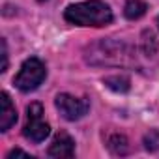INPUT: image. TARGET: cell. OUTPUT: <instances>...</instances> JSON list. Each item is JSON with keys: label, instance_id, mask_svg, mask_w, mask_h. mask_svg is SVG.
<instances>
[{"label": "cell", "instance_id": "cell-1", "mask_svg": "<svg viewBox=\"0 0 159 159\" xmlns=\"http://www.w3.org/2000/svg\"><path fill=\"white\" fill-rule=\"evenodd\" d=\"M67 23L77 26H107L112 21L111 8L101 0H88V2L73 4L64 11Z\"/></svg>", "mask_w": 159, "mask_h": 159}, {"label": "cell", "instance_id": "cell-2", "mask_svg": "<svg viewBox=\"0 0 159 159\" xmlns=\"http://www.w3.org/2000/svg\"><path fill=\"white\" fill-rule=\"evenodd\" d=\"M133 58V52L125 43L120 41H101L88 51L86 60L90 64H107V66H127Z\"/></svg>", "mask_w": 159, "mask_h": 159}, {"label": "cell", "instance_id": "cell-15", "mask_svg": "<svg viewBox=\"0 0 159 159\" xmlns=\"http://www.w3.org/2000/svg\"><path fill=\"white\" fill-rule=\"evenodd\" d=\"M157 25H159V17H157Z\"/></svg>", "mask_w": 159, "mask_h": 159}, {"label": "cell", "instance_id": "cell-10", "mask_svg": "<svg viewBox=\"0 0 159 159\" xmlns=\"http://www.w3.org/2000/svg\"><path fill=\"white\" fill-rule=\"evenodd\" d=\"M105 86L114 90V92H127L129 90V79L127 77H120V75H112L105 79Z\"/></svg>", "mask_w": 159, "mask_h": 159}, {"label": "cell", "instance_id": "cell-4", "mask_svg": "<svg viewBox=\"0 0 159 159\" xmlns=\"http://www.w3.org/2000/svg\"><path fill=\"white\" fill-rule=\"evenodd\" d=\"M51 133L49 124L43 120V107L39 103H30L26 109V124L23 129V135L30 140V142H43Z\"/></svg>", "mask_w": 159, "mask_h": 159}, {"label": "cell", "instance_id": "cell-3", "mask_svg": "<svg viewBox=\"0 0 159 159\" xmlns=\"http://www.w3.org/2000/svg\"><path fill=\"white\" fill-rule=\"evenodd\" d=\"M45 77H47L45 64L39 58H28L21 66L17 77L13 79V84L21 92H32L45 81Z\"/></svg>", "mask_w": 159, "mask_h": 159}, {"label": "cell", "instance_id": "cell-9", "mask_svg": "<svg viewBox=\"0 0 159 159\" xmlns=\"http://www.w3.org/2000/svg\"><path fill=\"white\" fill-rule=\"evenodd\" d=\"M148 6L142 2V0H129L124 8V15L129 19V21H135V19H140L144 13H146Z\"/></svg>", "mask_w": 159, "mask_h": 159}, {"label": "cell", "instance_id": "cell-7", "mask_svg": "<svg viewBox=\"0 0 159 159\" xmlns=\"http://www.w3.org/2000/svg\"><path fill=\"white\" fill-rule=\"evenodd\" d=\"M17 122V111L6 92L0 94V131H8Z\"/></svg>", "mask_w": 159, "mask_h": 159}, {"label": "cell", "instance_id": "cell-8", "mask_svg": "<svg viewBox=\"0 0 159 159\" xmlns=\"http://www.w3.org/2000/svg\"><path fill=\"white\" fill-rule=\"evenodd\" d=\"M105 146L114 155H125L129 152V140H127V137L122 135V133H116V131H112V133H109L105 137Z\"/></svg>", "mask_w": 159, "mask_h": 159}, {"label": "cell", "instance_id": "cell-13", "mask_svg": "<svg viewBox=\"0 0 159 159\" xmlns=\"http://www.w3.org/2000/svg\"><path fill=\"white\" fill-rule=\"evenodd\" d=\"M2 71L8 69V45H6V39H2Z\"/></svg>", "mask_w": 159, "mask_h": 159}, {"label": "cell", "instance_id": "cell-11", "mask_svg": "<svg viewBox=\"0 0 159 159\" xmlns=\"http://www.w3.org/2000/svg\"><path fill=\"white\" fill-rule=\"evenodd\" d=\"M144 148H146V150H150V152L159 150V131L152 129L150 133H146V135H144Z\"/></svg>", "mask_w": 159, "mask_h": 159}, {"label": "cell", "instance_id": "cell-12", "mask_svg": "<svg viewBox=\"0 0 159 159\" xmlns=\"http://www.w3.org/2000/svg\"><path fill=\"white\" fill-rule=\"evenodd\" d=\"M155 49H157L155 36L152 32H144V51H146V54H153Z\"/></svg>", "mask_w": 159, "mask_h": 159}, {"label": "cell", "instance_id": "cell-6", "mask_svg": "<svg viewBox=\"0 0 159 159\" xmlns=\"http://www.w3.org/2000/svg\"><path fill=\"white\" fill-rule=\"evenodd\" d=\"M49 155L51 157H58V159L73 157L75 155V142H73V139L66 131L56 133V137L52 139V142L49 146Z\"/></svg>", "mask_w": 159, "mask_h": 159}, {"label": "cell", "instance_id": "cell-5", "mask_svg": "<svg viewBox=\"0 0 159 159\" xmlns=\"http://www.w3.org/2000/svg\"><path fill=\"white\" fill-rule=\"evenodd\" d=\"M54 105H56L58 112L66 120H69V122L81 120L88 112V109H90L88 99H84V98H75L71 94H58L56 99H54Z\"/></svg>", "mask_w": 159, "mask_h": 159}, {"label": "cell", "instance_id": "cell-14", "mask_svg": "<svg viewBox=\"0 0 159 159\" xmlns=\"http://www.w3.org/2000/svg\"><path fill=\"white\" fill-rule=\"evenodd\" d=\"M38 2H45V0H38Z\"/></svg>", "mask_w": 159, "mask_h": 159}]
</instances>
